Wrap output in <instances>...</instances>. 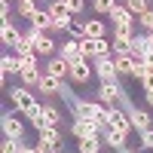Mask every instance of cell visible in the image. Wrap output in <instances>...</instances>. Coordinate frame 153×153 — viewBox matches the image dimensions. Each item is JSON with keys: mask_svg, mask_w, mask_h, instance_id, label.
<instances>
[{"mask_svg": "<svg viewBox=\"0 0 153 153\" xmlns=\"http://www.w3.org/2000/svg\"><path fill=\"white\" fill-rule=\"evenodd\" d=\"M9 98H12V107L22 110L25 117H28V113H31L37 104H40V101H37V95L31 92L28 86H12V89H9Z\"/></svg>", "mask_w": 153, "mask_h": 153, "instance_id": "obj_1", "label": "cell"}, {"mask_svg": "<svg viewBox=\"0 0 153 153\" xmlns=\"http://www.w3.org/2000/svg\"><path fill=\"white\" fill-rule=\"evenodd\" d=\"M46 9H49V16H52V31H68L74 25V16L68 12L65 0H49Z\"/></svg>", "mask_w": 153, "mask_h": 153, "instance_id": "obj_2", "label": "cell"}, {"mask_svg": "<svg viewBox=\"0 0 153 153\" xmlns=\"http://www.w3.org/2000/svg\"><path fill=\"white\" fill-rule=\"evenodd\" d=\"M92 65H95V76L101 83H120V71H117L113 55H98V58H92Z\"/></svg>", "mask_w": 153, "mask_h": 153, "instance_id": "obj_3", "label": "cell"}, {"mask_svg": "<svg viewBox=\"0 0 153 153\" xmlns=\"http://www.w3.org/2000/svg\"><path fill=\"white\" fill-rule=\"evenodd\" d=\"M92 76H95V65H92V61H86V58H80V61H74V65H71L68 83H71V86H89V83H92Z\"/></svg>", "mask_w": 153, "mask_h": 153, "instance_id": "obj_4", "label": "cell"}, {"mask_svg": "<svg viewBox=\"0 0 153 153\" xmlns=\"http://www.w3.org/2000/svg\"><path fill=\"white\" fill-rule=\"evenodd\" d=\"M95 98L101 101V104H107V107H120L123 98H126V89L120 83H101L98 92H95Z\"/></svg>", "mask_w": 153, "mask_h": 153, "instance_id": "obj_5", "label": "cell"}, {"mask_svg": "<svg viewBox=\"0 0 153 153\" xmlns=\"http://www.w3.org/2000/svg\"><path fill=\"white\" fill-rule=\"evenodd\" d=\"M0 129H3V138H12V141H25V123L12 113H3L0 117Z\"/></svg>", "mask_w": 153, "mask_h": 153, "instance_id": "obj_6", "label": "cell"}, {"mask_svg": "<svg viewBox=\"0 0 153 153\" xmlns=\"http://www.w3.org/2000/svg\"><path fill=\"white\" fill-rule=\"evenodd\" d=\"M65 83L68 80H58V76H52V74H40V83H37V92L40 95H46V98H52V95H58L61 89H65Z\"/></svg>", "mask_w": 153, "mask_h": 153, "instance_id": "obj_7", "label": "cell"}, {"mask_svg": "<svg viewBox=\"0 0 153 153\" xmlns=\"http://www.w3.org/2000/svg\"><path fill=\"white\" fill-rule=\"evenodd\" d=\"M71 135L80 141V138H89V135H101V129L92 120H86V117H74L71 120Z\"/></svg>", "mask_w": 153, "mask_h": 153, "instance_id": "obj_8", "label": "cell"}, {"mask_svg": "<svg viewBox=\"0 0 153 153\" xmlns=\"http://www.w3.org/2000/svg\"><path fill=\"white\" fill-rule=\"evenodd\" d=\"M126 113H129V120H132V129L141 135V132H147V129H153V120H150V113L147 110H141V107H126Z\"/></svg>", "mask_w": 153, "mask_h": 153, "instance_id": "obj_9", "label": "cell"}, {"mask_svg": "<svg viewBox=\"0 0 153 153\" xmlns=\"http://www.w3.org/2000/svg\"><path fill=\"white\" fill-rule=\"evenodd\" d=\"M22 37H25V31H19L12 22H3V25H0V40H3L6 49H16V46L22 43Z\"/></svg>", "mask_w": 153, "mask_h": 153, "instance_id": "obj_10", "label": "cell"}, {"mask_svg": "<svg viewBox=\"0 0 153 153\" xmlns=\"http://www.w3.org/2000/svg\"><path fill=\"white\" fill-rule=\"evenodd\" d=\"M101 141H104L107 147H113V150H123L126 141H129V135L120 132V129H113V126H107V129H101Z\"/></svg>", "mask_w": 153, "mask_h": 153, "instance_id": "obj_11", "label": "cell"}, {"mask_svg": "<svg viewBox=\"0 0 153 153\" xmlns=\"http://www.w3.org/2000/svg\"><path fill=\"white\" fill-rule=\"evenodd\" d=\"M46 74L58 76V80H68V74H71V61H65L61 55H55V58H46Z\"/></svg>", "mask_w": 153, "mask_h": 153, "instance_id": "obj_12", "label": "cell"}, {"mask_svg": "<svg viewBox=\"0 0 153 153\" xmlns=\"http://www.w3.org/2000/svg\"><path fill=\"white\" fill-rule=\"evenodd\" d=\"M34 52L40 55V58H55V55H58V43H55L52 37H49V34H43L40 40H37V46H34Z\"/></svg>", "mask_w": 153, "mask_h": 153, "instance_id": "obj_13", "label": "cell"}, {"mask_svg": "<svg viewBox=\"0 0 153 153\" xmlns=\"http://www.w3.org/2000/svg\"><path fill=\"white\" fill-rule=\"evenodd\" d=\"M83 28H86V37H92V40H101V37H107V25L101 22V16L86 19V22H83Z\"/></svg>", "mask_w": 153, "mask_h": 153, "instance_id": "obj_14", "label": "cell"}, {"mask_svg": "<svg viewBox=\"0 0 153 153\" xmlns=\"http://www.w3.org/2000/svg\"><path fill=\"white\" fill-rule=\"evenodd\" d=\"M110 126L120 129V132H126V135L132 132V120H129V113H126L123 107H110Z\"/></svg>", "mask_w": 153, "mask_h": 153, "instance_id": "obj_15", "label": "cell"}, {"mask_svg": "<svg viewBox=\"0 0 153 153\" xmlns=\"http://www.w3.org/2000/svg\"><path fill=\"white\" fill-rule=\"evenodd\" d=\"M58 55L65 58V61H71V65H74V61H80V58H83V52H80V40H65V43L58 46Z\"/></svg>", "mask_w": 153, "mask_h": 153, "instance_id": "obj_16", "label": "cell"}, {"mask_svg": "<svg viewBox=\"0 0 153 153\" xmlns=\"http://www.w3.org/2000/svg\"><path fill=\"white\" fill-rule=\"evenodd\" d=\"M107 19H110V25H113V28H117V25H135V16L129 12V6H126V3H120V6L113 9Z\"/></svg>", "mask_w": 153, "mask_h": 153, "instance_id": "obj_17", "label": "cell"}, {"mask_svg": "<svg viewBox=\"0 0 153 153\" xmlns=\"http://www.w3.org/2000/svg\"><path fill=\"white\" fill-rule=\"evenodd\" d=\"M113 61H117L120 76H132L135 68H138V58H135V55H113Z\"/></svg>", "mask_w": 153, "mask_h": 153, "instance_id": "obj_18", "label": "cell"}, {"mask_svg": "<svg viewBox=\"0 0 153 153\" xmlns=\"http://www.w3.org/2000/svg\"><path fill=\"white\" fill-rule=\"evenodd\" d=\"M22 65H19V55L16 52H3V58H0V74L9 76V74H19Z\"/></svg>", "mask_w": 153, "mask_h": 153, "instance_id": "obj_19", "label": "cell"}, {"mask_svg": "<svg viewBox=\"0 0 153 153\" xmlns=\"http://www.w3.org/2000/svg\"><path fill=\"white\" fill-rule=\"evenodd\" d=\"M101 147H104L101 135H89V138H80V144H76V150H80V153H101Z\"/></svg>", "mask_w": 153, "mask_h": 153, "instance_id": "obj_20", "label": "cell"}, {"mask_svg": "<svg viewBox=\"0 0 153 153\" xmlns=\"http://www.w3.org/2000/svg\"><path fill=\"white\" fill-rule=\"evenodd\" d=\"M31 28H40V31H52V16H49V9L40 6L34 12V19H31Z\"/></svg>", "mask_w": 153, "mask_h": 153, "instance_id": "obj_21", "label": "cell"}, {"mask_svg": "<svg viewBox=\"0 0 153 153\" xmlns=\"http://www.w3.org/2000/svg\"><path fill=\"white\" fill-rule=\"evenodd\" d=\"M37 141H46V144L61 147V132H58V126H43V129L37 132Z\"/></svg>", "mask_w": 153, "mask_h": 153, "instance_id": "obj_22", "label": "cell"}, {"mask_svg": "<svg viewBox=\"0 0 153 153\" xmlns=\"http://www.w3.org/2000/svg\"><path fill=\"white\" fill-rule=\"evenodd\" d=\"M40 74H43V71H37V68H22V71H19V83L28 86V89H37V83H40Z\"/></svg>", "mask_w": 153, "mask_h": 153, "instance_id": "obj_23", "label": "cell"}, {"mask_svg": "<svg viewBox=\"0 0 153 153\" xmlns=\"http://www.w3.org/2000/svg\"><path fill=\"white\" fill-rule=\"evenodd\" d=\"M61 123V110L52 104V101H46L43 104V126H58Z\"/></svg>", "mask_w": 153, "mask_h": 153, "instance_id": "obj_24", "label": "cell"}, {"mask_svg": "<svg viewBox=\"0 0 153 153\" xmlns=\"http://www.w3.org/2000/svg\"><path fill=\"white\" fill-rule=\"evenodd\" d=\"M89 6H92L95 16H110L120 3H117V0H89Z\"/></svg>", "mask_w": 153, "mask_h": 153, "instance_id": "obj_25", "label": "cell"}, {"mask_svg": "<svg viewBox=\"0 0 153 153\" xmlns=\"http://www.w3.org/2000/svg\"><path fill=\"white\" fill-rule=\"evenodd\" d=\"M37 9H40V6H37V0H19V3H16V12H19V19H34V12Z\"/></svg>", "mask_w": 153, "mask_h": 153, "instance_id": "obj_26", "label": "cell"}, {"mask_svg": "<svg viewBox=\"0 0 153 153\" xmlns=\"http://www.w3.org/2000/svg\"><path fill=\"white\" fill-rule=\"evenodd\" d=\"M132 40L129 37H113V55H132Z\"/></svg>", "mask_w": 153, "mask_h": 153, "instance_id": "obj_27", "label": "cell"}, {"mask_svg": "<svg viewBox=\"0 0 153 153\" xmlns=\"http://www.w3.org/2000/svg\"><path fill=\"white\" fill-rule=\"evenodd\" d=\"M126 6H129V12L138 19V16H144V12L150 9V0H126Z\"/></svg>", "mask_w": 153, "mask_h": 153, "instance_id": "obj_28", "label": "cell"}, {"mask_svg": "<svg viewBox=\"0 0 153 153\" xmlns=\"http://www.w3.org/2000/svg\"><path fill=\"white\" fill-rule=\"evenodd\" d=\"M138 31H153V9H147L144 16H138Z\"/></svg>", "mask_w": 153, "mask_h": 153, "instance_id": "obj_29", "label": "cell"}, {"mask_svg": "<svg viewBox=\"0 0 153 153\" xmlns=\"http://www.w3.org/2000/svg\"><path fill=\"white\" fill-rule=\"evenodd\" d=\"M65 6L71 16H80V12H86V0H65Z\"/></svg>", "mask_w": 153, "mask_h": 153, "instance_id": "obj_30", "label": "cell"}, {"mask_svg": "<svg viewBox=\"0 0 153 153\" xmlns=\"http://www.w3.org/2000/svg\"><path fill=\"white\" fill-rule=\"evenodd\" d=\"M19 144H22V141H12V138H3V144H0V153H19Z\"/></svg>", "mask_w": 153, "mask_h": 153, "instance_id": "obj_31", "label": "cell"}, {"mask_svg": "<svg viewBox=\"0 0 153 153\" xmlns=\"http://www.w3.org/2000/svg\"><path fill=\"white\" fill-rule=\"evenodd\" d=\"M138 150H153V129L141 132V147H138Z\"/></svg>", "mask_w": 153, "mask_h": 153, "instance_id": "obj_32", "label": "cell"}, {"mask_svg": "<svg viewBox=\"0 0 153 153\" xmlns=\"http://www.w3.org/2000/svg\"><path fill=\"white\" fill-rule=\"evenodd\" d=\"M37 153H61V147H55V144H46V141H37Z\"/></svg>", "mask_w": 153, "mask_h": 153, "instance_id": "obj_33", "label": "cell"}, {"mask_svg": "<svg viewBox=\"0 0 153 153\" xmlns=\"http://www.w3.org/2000/svg\"><path fill=\"white\" fill-rule=\"evenodd\" d=\"M9 22V0H0V25Z\"/></svg>", "mask_w": 153, "mask_h": 153, "instance_id": "obj_34", "label": "cell"}, {"mask_svg": "<svg viewBox=\"0 0 153 153\" xmlns=\"http://www.w3.org/2000/svg\"><path fill=\"white\" fill-rule=\"evenodd\" d=\"M141 86L144 89H153V68H147V74L141 76Z\"/></svg>", "mask_w": 153, "mask_h": 153, "instance_id": "obj_35", "label": "cell"}, {"mask_svg": "<svg viewBox=\"0 0 153 153\" xmlns=\"http://www.w3.org/2000/svg\"><path fill=\"white\" fill-rule=\"evenodd\" d=\"M19 153H37V144H25V141H22V144H19Z\"/></svg>", "mask_w": 153, "mask_h": 153, "instance_id": "obj_36", "label": "cell"}, {"mask_svg": "<svg viewBox=\"0 0 153 153\" xmlns=\"http://www.w3.org/2000/svg\"><path fill=\"white\" fill-rule=\"evenodd\" d=\"M144 101H147V107H153V89H144Z\"/></svg>", "mask_w": 153, "mask_h": 153, "instance_id": "obj_37", "label": "cell"}, {"mask_svg": "<svg viewBox=\"0 0 153 153\" xmlns=\"http://www.w3.org/2000/svg\"><path fill=\"white\" fill-rule=\"evenodd\" d=\"M147 37H150V46H153V31H147Z\"/></svg>", "mask_w": 153, "mask_h": 153, "instance_id": "obj_38", "label": "cell"}, {"mask_svg": "<svg viewBox=\"0 0 153 153\" xmlns=\"http://www.w3.org/2000/svg\"><path fill=\"white\" fill-rule=\"evenodd\" d=\"M61 153H65V150H61Z\"/></svg>", "mask_w": 153, "mask_h": 153, "instance_id": "obj_39", "label": "cell"}]
</instances>
